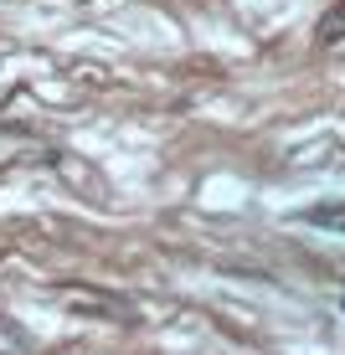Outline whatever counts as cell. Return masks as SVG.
Returning <instances> with one entry per match:
<instances>
[{
  "instance_id": "cell-1",
  "label": "cell",
  "mask_w": 345,
  "mask_h": 355,
  "mask_svg": "<svg viewBox=\"0 0 345 355\" xmlns=\"http://www.w3.org/2000/svg\"><path fill=\"white\" fill-rule=\"evenodd\" d=\"M52 293L62 304H72L78 314H88V320H129L124 293H108V288H93V284H57Z\"/></svg>"
},
{
  "instance_id": "cell-2",
  "label": "cell",
  "mask_w": 345,
  "mask_h": 355,
  "mask_svg": "<svg viewBox=\"0 0 345 355\" xmlns=\"http://www.w3.org/2000/svg\"><path fill=\"white\" fill-rule=\"evenodd\" d=\"M294 222L304 227H325V232H345V201H325V206H304Z\"/></svg>"
},
{
  "instance_id": "cell-3",
  "label": "cell",
  "mask_w": 345,
  "mask_h": 355,
  "mask_svg": "<svg viewBox=\"0 0 345 355\" xmlns=\"http://www.w3.org/2000/svg\"><path fill=\"white\" fill-rule=\"evenodd\" d=\"M340 36H345V10H335V16H325V26H319V42H340Z\"/></svg>"
},
{
  "instance_id": "cell-4",
  "label": "cell",
  "mask_w": 345,
  "mask_h": 355,
  "mask_svg": "<svg viewBox=\"0 0 345 355\" xmlns=\"http://www.w3.org/2000/svg\"><path fill=\"white\" fill-rule=\"evenodd\" d=\"M340 309H345V299H340Z\"/></svg>"
}]
</instances>
